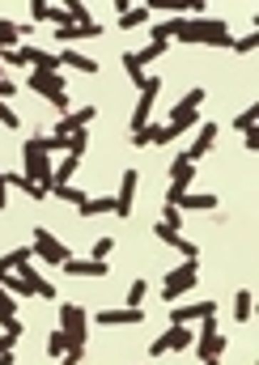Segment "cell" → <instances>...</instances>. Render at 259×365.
<instances>
[{
	"label": "cell",
	"instance_id": "cell-1",
	"mask_svg": "<svg viewBox=\"0 0 259 365\" xmlns=\"http://www.w3.org/2000/svg\"><path fill=\"white\" fill-rule=\"evenodd\" d=\"M174 38H178V43L230 47V26L217 21V17H174Z\"/></svg>",
	"mask_w": 259,
	"mask_h": 365
},
{
	"label": "cell",
	"instance_id": "cell-2",
	"mask_svg": "<svg viewBox=\"0 0 259 365\" xmlns=\"http://www.w3.org/2000/svg\"><path fill=\"white\" fill-rule=\"evenodd\" d=\"M51 170H56V162H51V153H43V145L30 136L26 145H21V175L30 182H39L47 195H51Z\"/></svg>",
	"mask_w": 259,
	"mask_h": 365
},
{
	"label": "cell",
	"instance_id": "cell-3",
	"mask_svg": "<svg viewBox=\"0 0 259 365\" xmlns=\"http://www.w3.org/2000/svg\"><path fill=\"white\" fill-rule=\"evenodd\" d=\"M195 280H200V259H183L174 272H166V280H162V297L174 306V297H183L187 289H195Z\"/></svg>",
	"mask_w": 259,
	"mask_h": 365
},
{
	"label": "cell",
	"instance_id": "cell-4",
	"mask_svg": "<svg viewBox=\"0 0 259 365\" xmlns=\"http://www.w3.org/2000/svg\"><path fill=\"white\" fill-rule=\"evenodd\" d=\"M195 353H200V361H221V353H225V336H221L217 319H200V331H195Z\"/></svg>",
	"mask_w": 259,
	"mask_h": 365
},
{
	"label": "cell",
	"instance_id": "cell-5",
	"mask_svg": "<svg viewBox=\"0 0 259 365\" xmlns=\"http://www.w3.org/2000/svg\"><path fill=\"white\" fill-rule=\"evenodd\" d=\"M60 331L68 336V344H86V336H89V314H86V306H77V302H64V306H60Z\"/></svg>",
	"mask_w": 259,
	"mask_h": 365
},
{
	"label": "cell",
	"instance_id": "cell-6",
	"mask_svg": "<svg viewBox=\"0 0 259 365\" xmlns=\"http://www.w3.org/2000/svg\"><path fill=\"white\" fill-rule=\"evenodd\" d=\"M30 251L39 255V264H51V268H60L64 259H68V247L51 234V230H34V242H30Z\"/></svg>",
	"mask_w": 259,
	"mask_h": 365
},
{
	"label": "cell",
	"instance_id": "cell-7",
	"mask_svg": "<svg viewBox=\"0 0 259 365\" xmlns=\"http://www.w3.org/2000/svg\"><path fill=\"white\" fill-rule=\"evenodd\" d=\"M191 344H195V331H191V327H178V323H171V331H162V336L149 344V357L183 353V349H191Z\"/></svg>",
	"mask_w": 259,
	"mask_h": 365
},
{
	"label": "cell",
	"instance_id": "cell-8",
	"mask_svg": "<svg viewBox=\"0 0 259 365\" xmlns=\"http://www.w3.org/2000/svg\"><path fill=\"white\" fill-rule=\"evenodd\" d=\"M191 179H195V162L187 153H178L171 162V191H166V204H178L187 191H191Z\"/></svg>",
	"mask_w": 259,
	"mask_h": 365
},
{
	"label": "cell",
	"instance_id": "cell-9",
	"mask_svg": "<svg viewBox=\"0 0 259 365\" xmlns=\"http://www.w3.org/2000/svg\"><path fill=\"white\" fill-rule=\"evenodd\" d=\"M200 319H217V302H213V297H208V302L171 306V323H178V327H191V323H200Z\"/></svg>",
	"mask_w": 259,
	"mask_h": 365
},
{
	"label": "cell",
	"instance_id": "cell-10",
	"mask_svg": "<svg viewBox=\"0 0 259 365\" xmlns=\"http://www.w3.org/2000/svg\"><path fill=\"white\" fill-rule=\"evenodd\" d=\"M17 64H30L34 73H60V56H51V51H43L34 43H21L17 47Z\"/></svg>",
	"mask_w": 259,
	"mask_h": 365
},
{
	"label": "cell",
	"instance_id": "cell-11",
	"mask_svg": "<svg viewBox=\"0 0 259 365\" xmlns=\"http://www.w3.org/2000/svg\"><path fill=\"white\" fill-rule=\"evenodd\" d=\"M158 93H162V81H158V77H145V86H141V102H136V110H132V132L149 123V115H153V102H158Z\"/></svg>",
	"mask_w": 259,
	"mask_h": 365
},
{
	"label": "cell",
	"instance_id": "cell-12",
	"mask_svg": "<svg viewBox=\"0 0 259 365\" xmlns=\"http://www.w3.org/2000/svg\"><path fill=\"white\" fill-rule=\"evenodd\" d=\"M98 119V106H77V110H68V115H60V123H56V132L51 136H73V132H86V123Z\"/></svg>",
	"mask_w": 259,
	"mask_h": 365
},
{
	"label": "cell",
	"instance_id": "cell-13",
	"mask_svg": "<svg viewBox=\"0 0 259 365\" xmlns=\"http://www.w3.org/2000/svg\"><path fill=\"white\" fill-rule=\"evenodd\" d=\"M136 187H141V170H123V179H119V195H115V217H132Z\"/></svg>",
	"mask_w": 259,
	"mask_h": 365
},
{
	"label": "cell",
	"instance_id": "cell-14",
	"mask_svg": "<svg viewBox=\"0 0 259 365\" xmlns=\"http://www.w3.org/2000/svg\"><path fill=\"white\" fill-rule=\"evenodd\" d=\"M98 323L102 327H141L145 323V310H132V306H119V310H98Z\"/></svg>",
	"mask_w": 259,
	"mask_h": 365
},
{
	"label": "cell",
	"instance_id": "cell-15",
	"mask_svg": "<svg viewBox=\"0 0 259 365\" xmlns=\"http://www.w3.org/2000/svg\"><path fill=\"white\" fill-rule=\"evenodd\" d=\"M60 272L81 276V280H98V276H106V264H102V259H73V255H68V259L60 264Z\"/></svg>",
	"mask_w": 259,
	"mask_h": 365
},
{
	"label": "cell",
	"instance_id": "cell-16",
	"mask_svg": "<svg viewBox=\"0 0 259 365\" xmlns=\"http://www.w3.org/2000/svg\"><path fill=\"white\" fill-rule=\"evenodd\" d=\"M217 132H221L217 123H200V136H195V145L187 149V158H191V162H200V158H208V149L217 145Z\"/></svg>",
	"mask_w": 259,
	"mask_h": 365
},
{
	"label": "cell",
	"instance_id": "cell-17",
	"mask_svg": "<svg viewBox=\"0 0 259 365\" xmlns=\"http://www.w3.org/2000/svg\"><path fill=\"white\" fill-rule=\"evenodd\" d=\"M77 212L81 217H106V212H115V195H89Z\"/></svg>",
	"mask_w": 259,
	"mask_h": 365
},
{
	"label": "cell",
	"instance_id": "cell-18",
	"mask_svg": "<svg viewBox=\"0 0 259 365\" xmlns=\"http://www.w3.org/2000/svg\"><path fill=\"white\" fill-rule=\"evenodd\" d=\"M149 21V4H128L123 13H119V30H136V26H145Z\"/></svg>",
	"mask_w": 259,
	"mask_h": 365
},
{
	"label": "cell",
	"instance_id": "cell-19",
	"mask_svg": "<svg viewBox=\"0 0 259 365\" xmlns=\"http://www.w3.org/2000/svg\"><path fill=\"white\" fill-rule=\"evenodd\" d=\"M60 64H68V68H77V73H98V60H89V56H81V51H73V47H64V56H60Z\"/></svg>",
	"mask_w": 259,
	"mask_h": 365
},
{
	"label": "cell",
	"instance_id": "cell-20",
	"mask_svg": "<svg viewBox=\"0 0 259 365\" xmlns=\"http://www.w3.org/2000/svg\"><path fill=\"white\" fill-rule=\"evenodd\" d=\"M77 166H81V162L64 153V158L56 162V170H51V187H60V182H73V175H77Z\"/></svg>",
	"mask_w": 259,
	"mask_h": 365
},
{
	"label": "cell",
	"instance_id": "cell-21",
	"mask_svg": "<svg viewBox=\"0 0 259 365\" xmlns=\"http://www.w3.org/2000/svg\"><path fill=\"white\" fill-rule=\"evenodd\" d=\"M51 195H56V200H64V204H73V208H81V204L89 200L86 191H81V187H73V182H60V187H51Z\"/></svg>",
	"mask_w": 259,
	"mask_h": 365
},
{
	"label": "cell",
	"instance_id": "cell-22",
	"mask_svg": "<svg viewBox=\"0 0 259 365\" xmlns=\"http://www.w3.org/2000/svg\"><path fill=\"white\" fill-rule=\"evenodd\" d=\"M174 208H200V212H213V208H217V195H213V191H208V195H191V191H187Z\"/></svg>",
	"mask_w": 259,
	"mask_h": 365
},
{
	"label": "cell",
	"instance_id": "cell-23",
	"mask_svg": "<svg viewBox=\"0 0 259 365\" xmlns=\"http://www.w3.org/2000/svg\"><path fill=\"white\" fill-rule=\"evenodd\" d=\"M4 182H9V187H17V191H26L30 200H47V191H43L39 182H30L26 175H4Z\"/></svg>",
	"mask_w": 259,
	"mask_h": 365
},
{
	"label": "cell",
	"instance_id": "cell-24",
	"mask_svg": "<svg viewBox=\"0 0 259 365\" xmlns=\"http://www.w3.org/2000/svg\"><path fill=\"white\" fill-rule=\"evenodd\" d=\"M123 73H128V81L141 90L145 86V68H141V60H136V51H123Z\"/></svg>",
	"mask_w": 259,
	"mask_h": 365
},
{
	"label": "cell",
	"instance_id": "cell-25",
	"mask_svg": "<svg viewBox=\"0 0 259 365\" xmlns=\"http://www.w3.org/2000/svg\"><path fill=\"white\" fill-rule=\"evenodd\" d=\"M251 306H255L251 289H238V293H234V319H238V323H247V319H251Z\"/></svg>",
	"mask_w": 259,
	"mask_h": 365
},
{
	"label": "cell",
	"instance_id": "cell-26",
	"mask_svg": "<svg viewBox=\"0 0 259 365\" xmlns=\"http://www.w3.org/2000/svg\"><path fill=\"white\" fill-rule=\"evenodd\" d=\"M0 47H4V51L21 47V26H17V21H0Z\"/></svg>",
	"mask_w": 259,
	"mask_h": 365
},
{
	"label": "cell",
	"instance_id": "cell-27",
	"mask_svg": "<svg viewBox=\"0 0 259 365\" xmlns=\"http://www.w3.org/2000/svg\"><path fill=\"white\" fill-rule=\"evenodd\" d=\"M162 56H171V43H149L145 51H136V60H141V68H145V64H153V60H162Z\"/></svg>",
	"mask_w": 259,
	"mask_h": 365
},
{
	"label": "cell",
	"instance_id": "cell-28",
	"mask_svg": "<svg viewBox=\"0 0 259 365\" xmlns=\"http://www.w3.org/2000/svg\"><path fill=\"white\" fill-rule=\"evenodd\" d=\"M128 140H132V145H136V149H145V145H153V140H158V123H153V119H149V123H145V128H136V132H132V136H128Z\"/></svg>",
	"mask_w": 259,
	"mask_h": 365
},
{
	"label": "cell",
	"instance_id": "cell-29",
	"mask_svg": "<svg viewBox=\"0 0 259 365\" xmlns=\"http://www.w3.org/2000/svg\"><path fill=\"white\" fill-rule=\"evenodd\" d=\"M30 259H34V251H30V247H17V251H9L0 264H4L9 272H17V268H21V264H30Z\"/></svg>",
	"mask_w": 259,
	"mask_h": 365
},
{
	"label": "cell",
	"instance_id": "cell-30",
	"mask_svg": "<svg viewBox=\"0 0 259 365\" xmlns=\"http://www.w3.org/2000/svg\"><path fill=\"white\" fill-rule=\"evenodd\" d=\"M68 349H73V344H68V336H64V331H51V336H47V353H51L56 361H60Z\"/></svg>",
	"mask_w": 259,
	"mask_h": 365
},
{
	"label": "cell",
	"instance_id": "cell-31",
	"mask_svg": "<svg viewBox=\"0 0 259 365\" xmlns=\"http://www.w3.org/2000/svg\"><path fill=\"white\" fill-rule=\"evenodd\" d=\"M255 119H259V110H255V106H247V110H238V115H234V128L247 136V132H255Z\"/></svg>",
	"mask_w": 259,
	"mask_h": 365
},
{
	"label": "cell",
	"instance_id": "cell-32",
	"mask_svg": "<svg viewBox=\"0 0 259 365\" xmlns=\"http://www.w3.org/2000/svg\"><path fill=\"white\" fill-rule=\"evenodd\" d=\"M145 297H149V284H145V280H132V289H128V297H123V302H128L132 310H141V302H145Z\"/></svg>",
	"mask_w": 259,
	"mask_h": 365
},
{
	"label": "cell",
	"instance_id": "cell-33",
	"mask_svg": "<svg viewBox=\"0 0 259 365\" xmlns=\"http://www.w3.org/2000/svg\"><path fill=\"white\" fill-rule=\"evenodd\" d=\"M149 34H153V43H171L174 38V17L158 21V26H149Z\"/></svg>",
	"mask_w": 259,
	"mask_h": 365
},
{
	"label": "cell",
	"instance_id": "cell-34",
	"mask_svg": "<svg viewBox=\"0 0 259 365\" xmlns=\"http://www.w3.org/2000/svg\"><path fill=\"white\" fill-rule=\"evenodd\" d=\"M43 145V153H68V140L64 136H34Z\"/></svg>",
	"mask_w": 259,
	"mask_h": 365
},
{
	"label": "cell",
	"instance_id": "cell-35",
	"mask_svg": "<svg viewBox=\"0 0 259 365\" xmlns=\"http://www.w3.org/2000/svg\"><path fill=\"white\" fill-rule=\"evenodd\" d=\"M255 30H251V34H243V38H230V51H238V56H251V51H255Z\"/></svg>",
	"mask_w": 259,
	"mask_h": 365
},
{
	"label": "cell",
	"instance_id": "cell-36",
	"mask_svg": "<svg viewBox=\"0 0 259 365\" xmlns=\"http://www.w3.org/2000/svg\"><path fill=\"white\" fill-rule=\"evenodd\" d=\"M162 225H171V230H183V208L166 204V208H162Z\"/></svg>",
	"mask_w": 259,
	"mask_h": 365
},
{
	"label": "cell",
	"instance_id": "cell-37",
	"mask_svg": "<svg viewBox=\"0 0 259 365\" xmlns=\"http://www.w3.org/2000/svg\"><path fill=\"white\" fill-rule=\"evenodd\" d=\"M30 17L34 21H51V4L47 0H30Z\"/></svg>",
	"mask_w": 259,
	"mask_h": 365
},
{
	"label": "cell",
	"instance_id": "cell-38",
	"mask_svg": "<svg viewBox=\"0 0 259 365\" xmlns=\"http://www.w3.org/2000/svg\"><path fill=\"white\" fill-rule=\"evenodd\" d=\"M111 251H115V238H98V242H93V255H89V259H102V264H106V255H111Z\"/></svg>",
	"mask_w": 259,
	"mask_h": 365
},
{
	"label": "cell",
	"instance_id": "cell-39",
	"mask_svg": "<svg viewBox=\"0 0 259 365\" xmlns=\"http://www.w3.org/2000/svg\"><path fill=\"white\" fill-rule=\"evenodd\" d=\"M0 123H4V132H13V128H21V119L13 115V106H9V102H0Z\"/></svg>",
	"mask_w": 259,
	"mask_h": 365
},
{
	"label": "cell",
	"instance_id": "cell-40",
	"mask_svg": "<svg viewBox=\"0 0 259 365\" xmlns=\"http://www.w3.org/2000/svg\"><path fill=\"white\" fill-rule=\"evenodd\" d=\"M81 357H86V344H73V349L60 357V365H81Z\"/></svg>",
	"mask_w": 259,
	"mask_h": 365
},
{
	"label": "cell",
	"instance_id": "cell-41",
	"mask_svg": "<svg viewBox=\"0 0 259 365\" xmlns=\"http://www.w3.org/2000/svg\"><path fill=\"white\" fill-rule=\"evenodd\" d=\"M9 319H17V302H13V297H4V302H0V327H4Z\"/></svg>",
	"mask_w": 259,
	"mask_h": 365
},
{
	"label": "cell",
	"instance_id": "cell-42",
	"mask_svg": "<svg viewBox=\"0 0 259 365\" xmlns=\"http://www.w3.org/2000/svg\"><path fill=\"white\" fill-rule=\"evenodd\" d=\"M178 102H183V106H195V110H200V102H204V90H187L183 98H178Z\"/></svg>",
	"mask_w": 259,
	"mask_h": 365
},
{
	"label": "cell",
	"instance_id": "cell-43",
	"mask_svg": "<svg viewBox=\"0 0 259 365\" xmlns=\"http://www.w3.org/2000/svg\"><path fill=\"white\" fill-rule=\"evenodd\" d=\"M9 93H17V86L9 77H0V102H9Z\"/></svg>",
	"mask_w": 259,
	"mask_h": 365
},
{
	"label": "cell",
	"instance_id": "cell-44",
	"mask_svg": "<svg viewBox=\"0 0 259 365\" xmlns=\"http://www.w3.org/2000/svg\"><path fill=\"white\" fill-rule=\"evenodd\" d=\"M0 365H13V353H4V357H0Z\"/></svg>",
	"mask_w": 259,
	"mask_h": 365
},
{
	"label": "cell",
	"instance_id": "cell-45",
	"mask_svg": "<svg viewBox=\"0 0 259 365\" xmlns=\"http://www.w3.org/2000/svg\"><path fill=\"white\" fill-rule=\"evenodd\" d=\"M4 297H9V293H4V289H0V302H4Z\"/></svg>",
	"mask_w": 259,
	"mask_h": 365
},
{
	"label": "cell",
	"instance_id": "cell-46",
	"mask_svg": "<svg viewBox=\"0 0 259 365\" xmlns=\"http://www.w3.org/2000/svg\"><path fill=\"white\" fill-rule=\"evenodd\" d=\"M204 365H221V361H204Z\"/></svg>",
	"mask_w": 259,
	"mask_h": 365
}]
</instances>
